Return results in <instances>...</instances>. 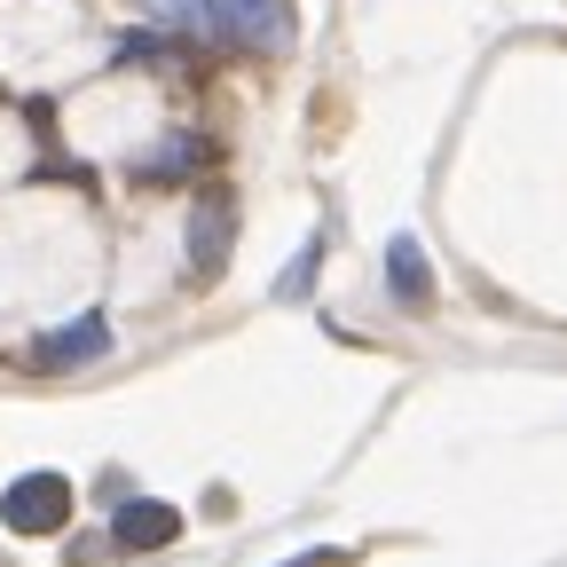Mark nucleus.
<instances>
[{
	"instance_id": "7ed1b4c3",
	"label": "nucleus",
	"mask_w": 567,
	"mask_h": 567,
	"mask_svg": "<svg viewBox=\"0 0 567 567\" xmlns=\"http://www.w3.org/2000/svg\"><path fill=\"white\" fill-rule=\"evenodd\" d=\"M103 347H111V323H103V316H80V323H63V331L40 339V363H48V371H63V363H95Z\"/></svg>"
},
{
	"instance_id": "423d86ee",
	"label": "nucleus",
	"mask_w": 567,
	"mask_h": 567,
	"mask_svg": "<svg viewBox=\"0 0 567 567\" xmlns=\"http://www.w3.org/2000/svg\"><path fill=\"white\" fill-rule=\"evenodd\" d=\"M386 276H394V292H402V300H425V260H417V245H410V237H394Z\"/></svg>"
},
{
	"instance_id": "f03ea898",
	"label": "nucleus",
	"mask_w": 567,
	"mask_h": 567,
	"mask_svg": "<svg viewBox=\"0 0 567 567\" xmlns=\"http://www.w3.org/2000/svg\"><path fill=\"white\" fill-rule=\"evenodd\" d=\"M221 17H229V32L237 40H252V48H292V0H221Z\"/></svg>"
},
{
	"instance_id": "39448f33",
	"label": "nucleus",
	"mask_w": 567,
	"mask_h": 567,
	"mask_svg": "<svg viewBox=\"0 0 567 567\" xmlns=\"http://www.w3.org/2000/svg\"><path fill=\"white\" fill-rule=\"evenodd\" d=\"M182 536V513L174 505H126L118 513V544H142V551H151V544H174Z\"/></svg>"
},
{
	"instance_id": "20e7f679",
	"label": "nucleus",
	"mask_w": 567,
	"mask_h": 567,
	"mask_svg": "<svg viewBox=\"0 0 567 567\" xmlns=\"http://www.w3.org/2000/svg\"><path fill=\"white\" fill-rule=\"evenodd\" d=\"M221 252H229V205L205 197L197 221H189V260H197V268H221Z\"/></svg>"
},
{
	"instance_id": "f257e3e1",
	"label": "nucleus",
	"mask_w": 567,
	"mask_h": 567,
	"mask_svg": "<svg viewBox=\"0 0 567 567\" xmlns=\"http://www.w3.org/2000/svg\"><path fill=\"white\" fill-rule=\"evenodd\" d=\"M63 513H71V481L63 473H24L9 488V528H24V536H48Z\"/></svg>"
}]
</instances>
